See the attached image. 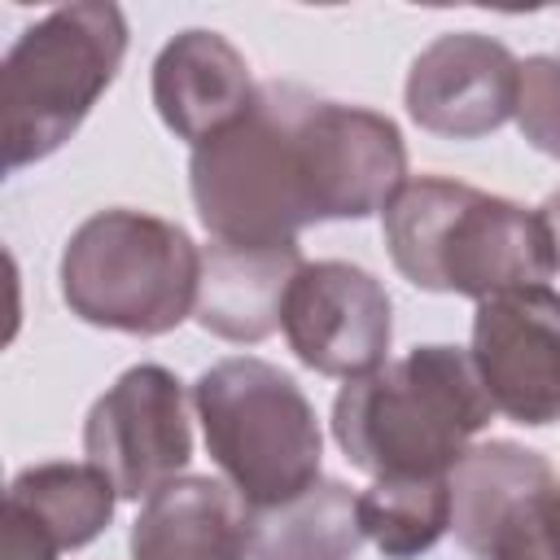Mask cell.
I'll use <instances>...</instances> for the list:
<instances>
[{"label": "cell", "instance_id": "obj_1", "mask_svg": "<svg viewBox=\"0 0 560 560\" xmlns=\"http://www.w3.org/2000/svg\"><path fill=\"white\" fill-rule=\"evenodd\" d=\"M315 105V92L267 79L241 122L192 149L188 188L210 241L298 245L302 228L324 223Z\"/></svg>", "mask_w": 560, "mask_h": 560}, {"label": "cell", "instance_id": "obj_2", "mask_svg": "<svg viewBox=\"0 0 560 560\" xmlns=\"http://www.w3.org/2000/svg\"><path fill=\"white\" fill-rule=\"evenodd\" d=\"M381 232L398 276L424 293L486 302L556 276L551 232L538 210L446 175L407 179L381 210Z\"/></svg>", "mask_w": 560, "mask_h": 560}, {"label": "cell", "instance_id": "obj_3", "mask_svg": "<svg viewBox=\"0 0 560 560\" xmlns=\"http://www.w3.org/2000/svg\"><path fill=\"white\" fill-rule=\"evenodd\" d=\"M494 402L468 350L433 341L346 381L332 398V438L346 459L376 477H451Z\"/></svg>", "mask_w": 560, "mask_h": 560}, {"label": "cell", "instance_id": "obj_4", "mask_svg": "<svg viewBox=\"0 0 560 560\" xmlns=\"http://www.w3.org/2000/svg\"><path fill=\"white\" fill-rule=\"evenodd\" d=\"M61 298L92 328L127 337H166L192 319L201 249L192 236L149 210H96L61 249Z\"/></svg>", "mask_w": 560, "mask_h": 560}, {"label": "cell", "instance_id": "obj_5", "mask_svg": "<svg viewBox=\"0 0 560 560\" xmlns=\"http://www.w3.org/2000/svg\"><path fill=\"white\" fill-rule=\"evenodd\" d=\"M127 18L109 0H74L31 22L0 66L4 166L22 171L57 153L118 79Z\"/></svg>", "mask_w": 560, "mask_h": 560}, {"label": "cell", "instance_id": "obj_6", "mask_svg": "<svg viewBox=\"0 0 560 560\" xmlns=\"http://www.w3.org/2000/svg\"><path fill=\"white\" fill-rule=\"evenodd\" d=\"M206 451L249 508H276L319 481L324 433L302 385L267 359L232 354L192 385Z\"/></svg>", "mask_w": 560, "mask_h": 560}, {"label": "cell", "instance_id": "obj_7", "mask_svg": "<svg viewBox=\"0 0 560 560\" xmlns=\"http://www.w3.org/2000/svg\"><path fill=\"white\" fill-rule=\"evenodd\" d=\"M451 529L472 560H560V472L547 455L490 438L451 472Z\"/></svg>", "mask_w": 560, "mask_h": 560}, {"label": "cell", "instance_id": "obj_8", "mask_svg": "<svg viewBox=\"0 0 560 560\" xmlns=\"http://www.w3.org/2000/svg\"><path fill=\"white\" fill-rule=\"evenodd\" d=\"M83 455L96 464L118 499H149L184 477L192 459L188 389L162 363L127 368L83 420Z\"/></svg>", "mask_w": 560, "mask_h": 560}, {"label": "cell", "instance_id": "obj_9", "mask_svg": "<svg viewBox=\"0 0 560 560\" xmlns=\"http://www.w3.org/2000/svg\"><path fill=\"white\" fill-rule=\"evenodd\" d=\"M280 332L302 368L337 381H359L389 363L394 302L385 284L354 262H302L284 293Z\"/></svg>", "mask_w": 560, "mask_h": 560}, {"label": "cell", "instance_id": "obj_10", "mask_svg": "<svg viewBox=\"0 0 560 560\" xmlns=\"http://www.w3.org/2000/svg\"><path fill=\"white\" fill-rule=\"evenodd\" d=\"M468 354L494 411L529 429L560 420V293L551 284L477 302Z\"/></svg>", "mask_w": 560, "mask_h": 560}, {"label": "cell", "instance_id": "obj_11", "mask_svg": "<svg viewBox=\"0 0 560 560\" xmlns=\"http://www.w3.org/2000/svg\"><path fill=\"white\" fill-rule=\"evenodd\" d=\"M407 114L446 140H481L516 118L521 61L481 31H446L407 70Z\"/></svg>", "mask_w": 560, "mask_h": 560}, {"label": "cell", "instance_id": "obj_12", "mask_svg": "<svg viewBox=\"0 0 560 560\" xmlns=\"http://www.w3.org/2000/svg\"><path fill=\"white\" fill-rule=\"evenodd\" d=\"M149 88L166 131H175L192 149L241 122L258 96L245 57L232 48L228 35L206 26H188L162 44Z\"/></svg>", "mask_w": 560, "mask_h": 560}, {"label": "cell", "instance_id": "obj_13", "mask_svg": "<svg viewBox=\"0 0 560 560\" xmlns=\"http://www.w3.org/2000/svg\"><path fill=\"white\" fill-rule=\"evenodd\" d=\"M298 245H228L210 241L201 249V284L192 319L236 346H258L280 328L284 293L302 271Z\"/></svg>", "mask_w": 560, "mask_h": 560}, {"label": "cell", "instance_id": "obj_14", "mask_svg": "<svg viewBox=\"0 0 560 560\" xmlns=\"http://www.w3.org/2000/svg\"><path fill=\"white\" fill-rule=\"evenodd\" d=\"M131 560H249V503L219 477L184 472L144 499Z\"/></svg>", "mask_w": 560, "mask_h": 560}, {"label": "cell", "instance_id": "obj_15", "mask_svg": "<svg viewBox=\"0 0 560 560\" xmlns=\"http://www.w3.org/2000/svg\"><path fill=\"white\" fill-rule=\"evenodd\" d=\"M359 547V494L337 477H319L289 503L249 508V560H354Z\"/></svg>", "mask_w": 560, "mask_h": 560}, {"label": "cell", "instance_id": "obj_16", "mask_svg": "<svg viewBox=\"0 0 560 560\" xmlns=\"http://www.w3.org/2000/svg\"><path fill=\"white\" fill-rule=\"evenodd\" d=\"M114 503H118L114 481L88 459L83 464L74 459L31 464L4 490V508L39 525L57 542V551H79L92 538H101L105 525L114 521Z\"/></svg>", "mask_w": 560, "mask_h": 560}, {"label": "cell", "instance_id": "obj_17", "mask_svg": "<svg viewBox=\"0 0 560 560\" xmlns=\"http://www.w3.org/2000/svg\"><path fill=\"white\" fill-rule=\"evenodd\" d=\"M451 477H376L359 494L363 538L385 560H420L451 534Z\"/></svg>", "mask_w": 560, "mask_h": 560}, {"label": "cell", "instance_id": "obj_18", "mask_svg": "<svg viewBox=\"0 0 560 560\" xmlns=\"http://www.w3.org/2000/svg\"><path fill=\"white\" fill-rule=\"evenodd\" d=\"M516 127L538 153L560 162V57L534 52L521 61Z\"/></svg>", "mask_w": 560, "mask_h": 560}, {"label": "cell", "instance_id": "obj_19", "mask_svg": "<svg viewBox=\"0 0 560 560\" xmlns=\"http://www.w3.org/2000/svg\"><path fill=\"white\" fill-rule=\"evenodd\" d=\"M57 542L31 525L22 512L4 508V538H0V560H57Z\"/></svg>", "mask_w": 560, "mask_h": 560}, {"label": "cell", "instance_id": "obj_20", "mask_svg": "<svg viewBox=\"0 0 560 560\" xmlns=\"http://www.w3.org/2000/svg\"><path fill=\"white\" fill-rule=\"evenodd\" d=\"M538 214H542V223H547V232H551V249H556V271H560V188L538 206Z\"/></svg>", "mask_w": 560, "mask_h": 560}]
</instances>
